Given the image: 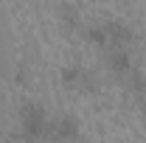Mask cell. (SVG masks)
<instances>
[{
    "instance_id": "cell-1",
    "label": "cell",
    "mask_w": 146,
    "mask_h": 143,
    "mask_svg": "<svg viewBox=\"0 0 146 143\" xmlns=\"http://www.w3.org/2000/svg\"><path fill=\"white\" fill-rule=\"evenodd\" d=\"M48 129H51V118H48V112L42 104H36V101H25L23 107H20V132H23V138L25 140H42V138H48Z\"/></svg>"
},
{
    "instance_id": "cell-2",
    "label": "cell",
    "mask_w": 146,
    "mask_h": 143,
    "mask_svg": "<svg viewBox=\"0 0 146 143\" xmlns=\"http://www.w3.org/2000/svg\"><path fill=\"white\" fill-rule=\"evenodd\" d=\"M59 79H62L65 87H70V90H93L96 87V76H93L84 65H79V62L65 65V68L59 70Z\"/></svg>"
},
{
    "instance_id": "cell-3",
    "label": "cell",
    "mask_w": 146,
    "mask_h": 143,
    "mask_svg": "<svg viewBox=\"0 0 146 143\" xmlns=\"http://www.w3.org/2000/svg\"><path fill=\"white\" fill-rule=\"evenodd\" d=\"M101 25H104V31H107L110 51H112V48H121V51H127L129 45L135 42V31L129 28L124 20H107V23H101Z\"/></svg>"
},
{
    "instance_id": "cell-4",
    "label": "cell",
    "mask_w": 146,
    "mask_h": 143,
    "mask_svg": "<svg viewBox=\"0 0 146 143\" xmlns=\"http://www.w3.org/2000/svg\"><path fill=\"white\" fill-rule=\"evenodd\" d=\"M48 135H51L54 140H76V138H79V118H76V115H68V112L51 118Z\"/></svg>"
},
{
    "instance_id": "cell-5",
    "label": "cell",
    "mask_w": 146,
    "mask_h": 143,
    "mask_svg": "<svg viewBox=\"0 0 146 143\" xmlns=\"http://www.w3.org/2000/svg\"><path fill=\"white\" fill-rule=\"evenodd\" d=\"M107 68L118 79H127V76H132V56L127 51H121V48H112L107 54Z\"/></svg>"
},
{
    "instance_id": "cell-6",
    "label": "cell",
    "mask_w": 146,
    "mask_h": 143,
    "mask_svg": "<svg viewBox=\"0 0 146 143\" xmlns=\"http://www.w3.org/2000/svg\"><path fill=\"white\" fill-rule=\"evenodd\" d=\"M84 36H87V42H90V45H96V48H110L104 25H90V28H84Z\"/></svg>"
},
{
    "instance_id": "cell-7",
    "label": "cell",
    "mask_w": 146,
    "mask_h": 143,
    "mask_svg": "<svg viewBox=\"0 0 146 143\" xmlns=\"http://www.w3.org/2000/svg\"><path fill=\"white\" fill-rule=\"evenodd\" d=\"M0 143H6V140H3V132H0Z\"/></svg>"
}]
</instances>
